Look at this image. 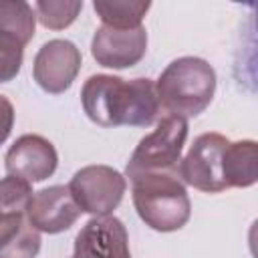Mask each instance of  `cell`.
<instances>
[{
	"label": "cell",
	"mask_w": 258,
	"mask_h": 258,
	"mask_svg": "<svg viewBox=\"0 0 258 258\" xmlns=\"http://www.w3.org/2000/svg\"><path fill=\"white\" fill-rule=\"evenodd\" d=\"M131 181V198L137 216L155 232L181 230L191 216V202L179 171L143 173Z\"/></svg>",
	"instance_id": "cell-3"
},
{
	"label": "cell",
	"mask_w": 258,
	"mask_h": 258,
	"mask_svg": "<svg viewBox=\"0 0 258 258\" xmlns=\"http://www.w3.org/2000/svg\"><path fill=\"white\" fill-rule=\"evenodd\" d=\"M224 179L228 187H250L258 183V141H230L224 151Z\"/></svg>",
	"instance_id": "cell-13"
},
{
	"label": "cell",
	"mask_w": 258,
	"mask_h": 258,
	"mask_svg": "<svg viewBox=\"0 0 258 258\" xmlns=\"http://www.w3.org/2000/svg\"><path fill=\"white\" fill-rule=\"evenodd\" d=\"M83 10V0H38L34 2L36 18L44 28L64 30Z\"/></svg>",
	"instance_id": "cell-16"
},
{
	"label": "cell",
	"mask_w": 258,
	"mask_h": 258,
	"mask_svg": "<svg viewBox=\"0 0 258 258\" xmlns=\"http://www.w3.org/2000/svg\"><path fill=\"white\" fill-rule=\"evenodd\" d=\"M36 28V12L28 2H2L0 4V38L26 46Z\"/></svg>",
	"instance_id": "cell-15"
},
{
	"label": "cell",
	"mask_w": 258,
	"mask_h": 258,
	"mask_svg": "<svg viewBox=\"0 0 258 258\" xmlns=\"http://www.w3.org/2000/svg\"><path fill=\"white\" fill-rule=\"evenodd\" d=\"M147 52L145 26L133 30H115L99 26L91 40V54L105 69H131Z\"/></svg>",
	"instance_id": "cell-10"
},
{
	"label": "cell",
	"mask_w": 258,
	"mask_h": 258,
	"mask_svg": "<svg viewBox=\"0 0 258 258\" xmlns=\"http://www.w3.org/2000/svg\"><path fill=\"white\" fill-rule=\"evenodd\" d=\"M93 8L103 26L115 30H133L143 26V18L151 8V2L143 0H95Z\"/></svg>",
	"instance_id": "cell-14"
},
{
	"label": "cell",
	"mask_w": 258,
	"mask_h": 258,
	"mask_svg": "<svg viewBox=\"0 0 258 258\" xmlns=\"http://www.w3.org/2000/svg\"><path fill=\"white\" fill-rule=\"evenodd\" d=\"M69 189L83 214H91L93 218L113 216V210L123 202L127 179L111 165H85L75 171Z\"/></svg>",
	"instance_id": "cell-5"
},
{
	"label": "cell",
	"mask_w": 258,
	"mask_h": 258,
	"mask_svg": "<svg viewBox=\"0 0 258 258\" xmlns=\"http://www.w3.org/2000/svg\"><path fill=\"white\" fill-rule=\"evenodd\" d=\"M58 153L54 145L36 133L20 135L4 155L6 175L22 177L30 183L44 181L56 171Z\"/></svg>",
	"instance_id": "cell-8"
},
{
	"label": "cell",
	"mask_w": 258,
	"mask_h": 258,
	"mask_svg": "<svg viewBox=\"0 0 258 258\" xmlns=\"http://www.w3.org/2000/svg\"><path fill=\"white\" fill-rule=\"evenodd\" d=\"M22 56H24V46L0 38V81L8 83L12 81L22 67Z\"/></svg>",
	"instance_id": "cell-18"
},
{
	"label": "cell",
	"mask_w": 258,
	"mask_h": 258,
	"mask_svg": "<svg viewBox=\"0 0 258 258\" xmlns=\"http://www.w3.org/2000/svg\"><path fill=\"white\" fill-rule=\"evenodd\" d=\"M254 10V16H252V34H254V40L248 42V54L244 58V71H246V77H248V83H252L258 91V4H252L250 6Z\"/></svg>",
	"instance_id": "cell-19"
},
{
	"label": "cell",
	"mask_w": 258,
	"mask_h": 258,
	"mask_svg": "<svg viewBox=\"0 0 258 258\" xmlns=\"http://www.w3.org/2000/svg\"><path fill=\"white\" fill-rule=\"evenodd\" d=\"M248 248H250L252 258H258V218L248 228Z\"/></svg>",
	"instance_id": "cell-20"
},
{
	"label": "cell",
	"mask_w": 258,
	"mask_h": 258,
	"mask_svg": "<svg viewBox=\"0 0 258 258\" xmlns=\"http://www.w3.org/2000/svg\"><path fill=\"white\" fill-rule=\"evenodd\" d=\"M187 133H189L187 119L177 115L161 117L155 129L147 133L133 149L125 165V175L133 179L143 173L179 171L181 151H183Z\"/></svg>",
	"instance_id": "cell-4"
},
{
	"label": "cell",
	"mask_w": 258,
	"mask_h": 258,
	"mask_svg": "<svg viewBox=\"0 0 258 258\" xmlns=\"http://www.w3.org/2000/svg\"><path fill=\"white\" fill-rule=\"evenodd\" d=\"M81 105L101 127H151L161 109L155 81H125L115 75H91L81 87Z\"/></svg>",
	"instance_id": "cell-1"
},
{
	"label": "cell",
	"mask_w": 258,
	"mask_h": 258,
	"mask_svg": "<svg viewBox=\"0 0 258 258\" xmlns=\"http://www.w3.org/2000/svg\"><path fill=\"white\" fill-rule=\"evenodd\" d=\"M83 64L81 50L67 38H52L44 42L34 54L32 77L36 85L48 95H60L71 89Z\"/></svg>",
	"instance_id": "cell-7"
},
{
	"label": "cell",
	"mask_w": 258,
	"mask_h": 258,
	"mask_svg": "<svg viewBox=\"0 0 258 258\" xmlns=\"http://www.w3.org/2000/svg\"><path fill=\"white\" fill-rule=\"evenodd\" d=\"M81 214L83 210L75 202L69 185H48L34 191L26 212L30 224L42 234H60L69 230Z\"/></svg>",
	"instance_id": "cell-11"
},
{
	"label": "cell",
	"mask_w": 258,
	"mask_h": 258,
	"mask_svg": "<svg viewBox=\"0 0 258 258\" xmlns=\"http://www.w3.org/2000/svg\"><path fill=\"white\" fill-rule=\"evenodd\" d=\"M40 244V232L26 214L0 216V258H36Z\"/></svg>",
	"instance_id": "cell-12"
},
{
	"label": "cell",
	"mask_w": 258,
	"mask_h": 258,
	"mask_svg": "<svg viewBox=\"0 0 258 258\" xmlns=\"http://www.w3.org/2000/svg\"><path fill=\"white\" fill-rule=\"evenodd\" d=\"M32 196H34V191H32L30 181H26L22 177L6 175L0 183V210H2V214H26Z\"/></svg>",
	"instance_id": "cell-17"
},
{
	"label": "cell",
	"mask_w": 258,
	"mask_h": 258,
	"mask_svg": "<svg viewBox=\"0 0 258 258\" xmlns=\"http://www.w3.org/2000/svg\"><path fill=\"white\" fill-rule=\"evenodd\" d=\"M71 258H131L127 228L115 216L91 218L75 236Z\"/></svg>",
	"instance_id": "cell-9"
},
{
	"label": "cell",
	"mask_w": 258,
	"mask_h": 258,
	"mask_svg": "<svg viewBox=\"0 0 258 258\" xmlns=\"http://www.w3.org/2000/svg\"><path fill=\"white\" fill-rule=\"evenodd\" d=\"M216 71L200 56H179L171 60L155 81L159 105L167 115L191 119L202 115L216 93Z\"/></svg>",
	"instance_id": "cell-2"
},
{
	"label": "cell",
	"mask_w": 258,
	"mask_h": 258,
	"mask_svg": "<svg viewBox=\"0 0 258 258\" xmlns=\"http://www.w3.org/2000/svg\"><path fill=\"white\" fill-rule=\"evenodd\" d=\"M228 143L226 135L216 131L198 135L185 157L179 161L181 181L204 194H220L228 189L224 179V151Z\"/></svg>",
	"instance_id": "cell-6"
}]
</instances>
